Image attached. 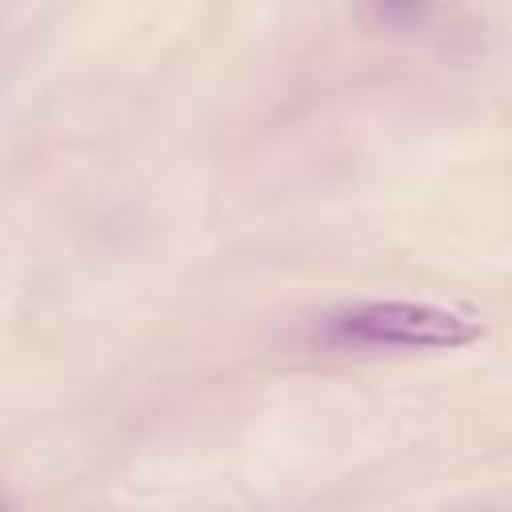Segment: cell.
Returning <instances> with one entry per match:
<instances>
[{
	"label": "cell",
	"instance_id": "obj_1",
	"mask_svg": "<svg viewBox=\"0 0 512 512\" xmlns=\"http://www.w3.org/2000/svg\"><path fill=\"white\" fill-rule=\"evenodd\" d=\"M320 336L336 348H464L480 340V324L456 308L424 300H368L324 320Z\"/></svg>",
	"mask_w": 512,
	"mask_h": 512
}]
</instances>
